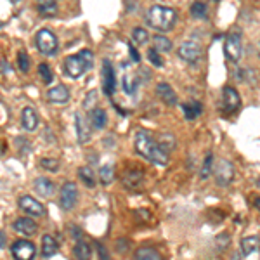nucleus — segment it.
<instances>
[{"instance_id": "bb28decb", "label": "nucleus", "mask_w": 260, "mask_h": 260, "mask_svg": "<svg viewBox=\"0 0 260 260\" xmlns=\"http://www.w3.org/2000/svg\"><path fill=\"white\" fill-rule=\"evenodd\" d=\"M78 177L83 181V184L89 186V187H94L95 186V175L92 172L91 167H80L78 168Z\"/></svg>"}, {"instance_id": "ea45409f", "label": "nucleus", "mask_w": 260, "mask_h": 260, "mask_svg": "<svg viewBox=\"0 0 260 260\" xmlns=\"http://www.w3.org/2000/svg\"><path fill=\"white\" fill-rule=\"evenodd\" d=\"M95 101H97V94H95V92L92 91L91 94H89V97L85 99V103H83V106H85V110H89V111H91L92 108L95 106Z\"/></svg>"}, {"instance_id": "2f4dec72", "label": "nucleus", "mask_w": 260, "mask_h": 260, "mask_svg": "<svg viewBox=\"0 0 260 260\" xmlns=\"http://www.w3.org/2000/svg\"><path fill=\"white\" fill-rule=\"evenodd\" d=\"M38 75H40V78H42V82L45 83V85H49V83L54 80L52 70H51V66H49L47 63H40L38 64Z\"/></svg>"}, {"instance_id": "7c9ffc66", "label": "nucleus", "mask_w": 260, "mask_h": 260, "mask_svg": "<svg viewBox=\"0 0 260 260\" xmlns=\"http://www.w3.org/2000/svg\"><path fill=\"white\" fill-rule=\"evenodd\" d=\"M206 14H208V9H206V5L203 2H200V0L193 2V5H191V16L203 19V18H206Z\"/></svg>"}, {"instance_id": "393cba45", "label": "nucleus", "mask_w": 260, "mask_h": 260, "mask_svg": "<svg viewBox=\"0 0 260 260\" xmlns=\"http://www.w3.org/2000/svg\"><path fill=\"white\" fill-rule=\"evenodd\" d=\"M182 111H184V118L189 120V122H193L196 116H200L201 114V104L196 103V101H193V103H187L182 106Z\"/></svg>"}, {"instance_id": "c85d7f7f", "label": "nucleus", "mask_w": 260, "mask_h": 260, "mask_svg": "<svg viewBox=\"0 0 260 260\" xmlns=\"http://www.w3.org/2000/svg\"><path fill=\"white\" fill-rule=\"evenodd\" d=\"M153 42H154V49L158 52H170L172 51V42H170L167 37H153Z\"/></svg>"}, {"instance_id": "79ce46f5", "label": "nucleus", "mask_w": 260, "mask_h": 260, "mask_svg": "<svg viewBox=\"0 0 260 260\" xmlns=\"http://www.w3.org/2000/svg\"><path fill=\"white\" fill-rule=\"evenodd\" d=\"M129 51H130V56H132V59H134V61L141 59V57H139V52L134 49V45H129Z\"/></svg>"}, {"instance_id": "4c0bfd02", "label": "nucleus", "mask_w": 260, "mask_h": 260, "mask_svg": "<svg viewBox=\"0 0 260 260\" xmlns=\"http://www.w3.org/2000/svg\"><path fill=\"white\" fill-rule=\"evenodd\" d=\"M40 165L45 170H51V172H56V170L59 168V162L54 160V158H43L42 162H40Z\"/></svg>"}, {"instance_id": "aec40b11", "label": "nucleus", "mask_w": 260, "mask_h": 260, "mask_svg": "<svg viewBox=\"0 0 260 260\" xmlns=\"http://www.w3.org/2000/svg\"><path fill=\"white\" fill-rule=\"evenodd\" d=\"M89 118H91V123L94 129L97 130H103L108 123V114L103 108H92L91 114H89Z\"/></svg>"}, {"instance_id": "473e14b6", "label": "nucleus", "mask_w": 260, "mask_h": 260, "mask_svg": "<svg viewBox=\"0 0 260 260\" xmlns=\"http://www.w3.org/2000/svg\"><path fill=\"white\" fill-rule=\"evenodd\" d=\"M132 40H134L135 43H139V45H144V43H148V40H149V33H148V30H144V28H135L134 32H132Z\"/></svg>"}, {"instance_id": "ddd939ff", "label": "nucleus", "mask_w": 260, "mask_h": 260, "mask_svg": "<svg viewBox=\"0 0 260 260\" xmlns=\"http://www.w3.org/2000/svg\"><path fill=\"white\" fill-rule=\"evenodd\" d=\"M47 99L51 101V103L64 104L70 101V91H68L66 85H56L47 92Z\"/></svg>"}, {"instance_id": "20e7f679", "label": "nucleus", "mask_w": 260, "mask_h": 260, "mask_svg": "<svg viewBox=\"0 0 260 260\" xmlns=\"http://www.w3.org/2000/svg\"><path fill=\"white\" fill-rule=\"evenodd\" d=\"M35 42H37L38 51L45 56H56V52L59 49V43H57L56 35L51 30H47V28H43V30H40V32L37 33Z\"/></svg>"}, {"instance_id": "7ed1b4c3", "label": "nucleus", "mask_w": 260, "mask_h": 260, "mask_svg": "<svg viewBox=\"0 0 260 260\" xmlns=\"http://www.w3.org/2000/svg\"><path fill=\"white\" fill-rule=\"evenodd\" d=\"M92 66H94V54L89 49H82L75 56H68L64 61V70L71 78H80Z\"/></svg>"}, {"instance_id": "f704fd0d", "label": "nucleus", "mask_w": 260, "mask_h": 260, "mask_svg": "<svg viewBox=\"0 0 260 260\" xmlns=\"http://www.w3.org/2000/svg\"><path fill=\"white\" fill-rule=\"evenodd\" d=\"M137 85H139V80L135 78V76H129L127 75L125 78H123V91L127 92V94H134L135 92V89H137Z\"/></svg>"}, {"instance_id": "c03bdc74", "label": "nucleus", "mask_w": 260, "mask_h": 260, "mask_svg": "<svg viewBox=\"0 0 260 260\" xmlns=\"http://www.w3.org/2000/svg\"><path fill=\"white\" fill-rule=\"evenodd\" d=\"M5 246V236L4 233H0V248H4Z\"/></svg>"}, {"instance_id": "f3484780", "label": "nucleus", "mask_w": 260, "mask_h": 260, "mask_svg": "<svg viewBox=\"0 0 260 260\" xmlns=\"http://www.w3.org/2000/svg\"><path fill=\"white\" fill-rule=\"evenodd\" d=\"M75 125L80 144H85V142L91 141V129L87 125V120L82 116V113H75Z\"/></svg>"}, {"instance_id": "37998d69", "label": "nucleus", "mask_w": 260, "mask_h": 260, "mask_svg": "<svg viewBox=\"0 0 260 260\" xmlns=\"http://www.w3.org/2000/svg\"><path fill=\"white\" fill-rule=\"evenodd\" d=\"M97 253H99V257H103V259H108V252L104 250V246H101V244H97Z\"/></svg>"}, {"instance_id": "6e6552de", "label": "nucleus", "mask_w": 260, "mask_h": 260, "mask_svg": "<svg viewBox=\"0 0 260 260\" xmlns=\"http://www.w3.org/2000/svg\"><path fill=\"white\" fill-rule=\"evenodd\" d=\"M11 252L14 259H19V260H32L37 253L35 244L32 241L28 240H16L12 243L11 246Z\"/></svg>"}, {"instance_id": "a18cd8bd", "label": "nucleus", "mask_w": 260, "mask_h": 260, "mask_svg": "<svg viewBox=\"0 0 260 260\" xmlns=\"http://www.w3.org/2000/svg\"><path fill=\"white\" fill-rule=\"evenodd\" d=\"M4 153H5V144H2V142H0V156H2Z\"/></svg>"}, {"instance_id": "f8f14e48", "label": "nucleus", "mask_w": 260, "mask_h": 260, "mask_svg": "<svg viewBox=\"0 0 260 260\" xmlns=\"http://www.w3.org/2000/svg\"><path fill=\"white\" fill-rule=\"evenodd\" d=\"M116 89V78H114V70L110 61H104L103 64V92L106 95H113Z\"/></svg>"}, {"instance_id": "a878e982", "label": "nucleus", "mask_w": 260, "mask_h": 260, "mask_svg": "<svg viewBox=\"0 0 260 260\" xmlns=\"http://www.w3.org/2000/svg\"><path fill=\"white\" fill-rule=\"evenodd\" d=\"M135 259L137 260H160L162 259V255H160L154 248L144 246V248L135 250Z\"/></svg>"}, {"instance_id": "a211bd4d", "label": "nucleus", "mask_w": 260, "mask_h": 260, "mask_svg": "<svg viewBox=\"0 0 260 260\" xmlns=\"http://www.w3.org/2000/svg\"><path fill=\"white\" fill-rule=\"evenodd\" d=\"M21 123H23L24 130L28 132H33V130L38 127V114L33 108H24L23 110V116H21Z\"/></svg>"}, {"instance_id": "de8ad7c7", "label": "nucleus", "mask_w": 260, "mask_h": 260, "mask_svg": "<svg viewBox=\"0 0 260 260\" xmlns=\"http://www.w3.org/2000/svg\"><path fill=\"white\" fill-rule=\"evenodd\" d=\"M2 26H4V23H2V21H0V28H2Z\"/></svg>"}, {"instance_id": "1a4fd4ad", "label": "nucleus", "mask_w": 260, "mask_h": 260, "mask_svg": "<svg viewBox=\"0 0 260 260\" xmlns=\"http://www.w3.org/2000/svg\"><path fill=\"white\" fill-rule=\"evenodd\" d=\"M241 106V97L234 87H224L222 91V111L225 114H231Z\"/></svg>"}, {"instance_id": "9d476101", "label": "nucleus", "mask_w": 260, "mask_h": 260, "mask_svg": "<svg viewBox=\"0 0 260 260\" xmlns=\"http://www.w3.org/2000/svg\"><path fill=\"white\" fill-rule=\"evenodd\" d=\"M234 179V167L231 162H227V160H222L221 163H219V167H217L215 170V181L219 186H222V187H225V186H229L231 182H233Z\"/></svg>"}, {"instance_id": "9b49d317", "label": "nucleus", "mask_w": 260, "mask_h": 260, "mask_svg": "<svg viewBox=\"0 0 260 260\" xmlns=\"http://www.w3.org/2000/svg\"><path fill=\"white\" fill-rule=\"evenodd\" d=\"M18 203H19V208L23 210L24 213H28V215H32V217H43L45 215V208H43V205L42 203H38L35 198L21 196Z\"/></svg>"}, {"instance_id": "e433bc0d", "label": "nucleus", "mask_w": 260, "mask_h": 260, "mask_svg": "<svg viewBox=\"0 0 260 260\" xmlns=\"http://www.w3.org/2000/svg\"><path fill=\"white\" fill-rule=\"evenodd\" d=\"M148 59L151 61V64H154V66L156 68H162L163 66V59H162V56L158 54V51L156 49H149V51H148Z\"/></svg>"}, {"instance_id": "423d86ee", "label": "nucleus", "mask_w": 260, "mask_h": 260, "mask_svg": "<svg viewBox=\"0 0 260 260\" xmlns=\"http://www.w3.org/2000/svg\"><path fill=\"white\" fill-rule=\"evenodd\" d=\"M224 54L229 61L240 63L241 56H243V43H241V37L238 35V33L227 35L225 43H224Z\"/></svg>"}, {"instance_id": "f03ea898", "label": "nucleus", "mask_w": 260, "mask_h": 260, "mask_svg": "<svg viewBox=\"0 0 260 260\" xmlns=\"http://www.w3.org/2000/svg\"><path fill=\"white\" fill-rule=\"evenodd\" d=\"M177 21V12L172 7H165V5H153L149 7L146 14V23L151 28L158 30V32H168L175 26Z\"/></svg>"}, {"instance_id": "6ab92c4d", "label": "nucleus", "mask_w": 260, "mask_h": 260, "mask_svg": "<svg viewBox=\"0 0 260 260\" xmlns=\"http://www.w3.org/2000/svg\"><path fill=\"white\" fill-rule=\"evenodd\" d=\"M142 179H144V173H142L141 170H129V172L123 175L122 182L127 189H135V187L141 186Z\"/></svg>"}, {"instance_id": "b1692460", "label": "nucleus", "mask_w": 260, "mask_h": 260, "mask_svg": "<svg viewBox=\"0 0 260 260\" xmlns=\"http://www.w3.org/2000/svg\"><path fill=\"white\" fill-rule=\"evenodd\" d=\"M156 142H158V146L162 148V149L165 151L167 154H168L170 151H173V149H175V144H177V141H175V137H173L172 134H167V132H165V134H162V135H160Z\"/></svg>"}, {"instance_id": "5701e85b", "label": "nucleus", "mask_w": 260, "mask_h": 260, "mask_svg": "<svg viewBox=\"0 0 260 260\" xmlns=\"http://www.w3.org/2000/svg\"><path fill=\"white\" fill-rule=\"evenodd\" d=\"M57 248H59V246H57V241L52 236L45 234V236L42 238V257L49 259V257L56 255V253H57Z\"/></svg>"}, {"instance_id": "c756f323", "label": "nucleus", "mask_w": 260, "mask_h": 260, "mask_svg": "<svg viewBox=\"0 0 260 260\" xmlns=\"http://www.w3.org/2000/svg\"><path fill=\"white\" fill-rule=\"evenodd\" d=\"M99 179H101V182L103 184H111V182L114 181V168L111 165H104L101 167V170H99Z\"/></svg>"}, {"instance_id": "412c9836", "label": "nucleus", "mask_w": 260, "mask_h": 260, "mask_svg": "<svg viewBox=\"0 0 260 260\" xmlns=\"http://www.w3.org/2000/svg\"><path fill=\"white\" fill-rule=\"evenodd\" d=\"M37 11L45 18H54L57 14V2L56 0H37Z\"/></svg>"}, {"instance_id": "0eeeda50", "label": "nucleus", "mask_w": 260, "mask_h": 260, "mask_svg": "<svg viewBox=\"0 0 260 260\" xmlns=\"http://www.w3.org/2000/svg\"><path fill=\"white\" fill-rule=\"evenodd\" d=\"M177 52L181 59H184L186 63L189 64H194L201 57V54H203V47L198 42H194V40H187V42L179 45Z\"/></svg>"}, {"instance_id": "dca6fc26", "label": "nucleus", "mask_w": 260, "mask_h": 260, "mask_svg": "<svg viewBox=\"0 0 260 260\" xmlns=\"http://www.w3.org/2000/svg\"><path fill=\"white\" fill-rule=\"evenodd\" d=\"M14 229H16L18 233L24 234V236H33V234L38 231V225H37V222L32 221V219L23 217V219H18V221L14 222Z\"/></svg>"}, {"instance_id": "a19ab883", "label": "nucleus", "mask_w": 260, "mask_h": 260, "mask_svg": "<svg viewBox=\"0 0 260 260\" xmlns=\"http://www.w3.org/2000/svg\"><path fill=\"white\" fill-rule=\"evenodd\" d=\"M71 236L76 238V240H82L83 234H82V231H80L78 227H71Z\"/></svg>"}, {"instance_id": "cd10ccee", "label": "nucleus", "mask_w": 260, "mask_h": 260, "mask_svg": "<svg viewBox=\"0 0 260 260\" xmlns=\"http://www.w3.org/2000/svg\"><path fill=\"white\" fill-rule=\"evenodd\" d=\"M73 253H75V257H76V259H80V260L91 259V244L85 243V241H80L78 240V243H76Z\"/></svg>"}, {"instance_id": "49530a36", "label": "nucleus", "mask_w": 260, "mask_h": 260, "mask_svg": "<svg viewBox=\"0 0 260 260\" xmlns=\"http://www.w3.org/2000/svg\"><path fill=\"white\" fill-rule=\"evenodd\" d=\"M11 2H12V4H18V2H19V0H11Z\"/></svg>"}, {"instance_id": "09e8293b", "label": "nucleus", "mask_w": 260, "mask_h": 260, "mask_svg": "<svg viewBox=\"0 0 260 260\" xmlns=\"http://www.w3.org/2000/svg\"><path fill=\"white\" fill-rule=\"evenodd\" d=\"M212 2H219V0H212Z\"/></svg>"}, {"instance_id": "58836bf2", "label": "nucleus", "mask_w": 260, "mask_h": 260, "mask_svg": "<svg viewBox=\"0 0 260 260\" xmlns=\"http://www.w3.org/2000/svg\"><path fill=\"white\" fill-rule=\"evenodd\" d=\"M229 243H231V238H229V234H225V233L219 234L215 240V244L219 250H225L229 246Z\"/></svg>"}, {"instance_id": "39448f33", "label": "nucleus", "mask_w": 260, "mask_h": 260, "mask_svg": "<svg viewBox=\"0 0 260 260\" xmlns=\"http://www.w3.org/2000/svg\"><path fill=\"white\" fill-rule=\"evenodd\" d=\"M76 201H78V189H76L75 182H64L59 193V206L66 212L75 208Z\"/></svg>"}, {"instance_id": "4468645a", "label": "nucleus", "mask_w": 260, "mask_h": 260, "mask_svg": "<svg viewBox=\"0 0 260 260\" xmlns=\"http://www.w3.org/2000/svg\"><path fill=\"white\" fill-rule=\"evenodd\" d=\"M33 189H35L40 196L49 198V196H52V194H54L56 186H54V182H52L51 179L38 177V179H35V182H33Z\"/></svg>"}, {"instance_id": "2eb2a0df", "label": "nucleus", "mask_w": 260, "mask_h": 260, "mask_svg": "<svg viewBox=\"0 0 260 260\" xmlns=\"http://www.w3.org/2000/svg\"><path fill=\"white\" fill-rule=\"evenodd\" d=\"M156 94H158V97L162 99L165 104H168V106H175V104H177V95H175V92H173V89L168 83H158Z\"/></svg>"}, {"instance_id": "f257e3e1", "label": "nucleus", "mask_w": 260, "mask_h": 260, "mask_svg": "<svg viewBox=\"0 0 260 260\" xmlns=\"http://www.w3.org/2000/svg\"><path fill=\"white\" fill-rule=\"evenodd\" d=\"M134 146H135V151H137L142 158L153 162L154 165L165 167L167 163H168V154L158 146V142L151 137L149 132H146V130H139L137 134H135Z\"/></svg>"}, {"instance_id": "c9c22d12", "label": "nucleus", "mask_w": 260, "mask_h": 260, "mask_svg": "<svg viewBox=\"0 0 260 260\" xmlns=\"http://www.w3.org/2000/svg\"><path fill=\"white\" fill-rule=\"evenodd\" d=\"M18 66L23 73H28V70H30V57L24 51L18 52Z\"/></svg>"}, {"instance_id": "4be33fe9", "label": "nucleus", "mask_w": 260, "mask_h": 260, "mask_svg": "<svg viewBox=\"0 0 260 260\" xmlns=\"http://www.w3.org/2000/svg\"><path fill=\"white\" fill-rule=\"evenodd\" d=\"M260 248V240L259 236H248L241 241V252L244 257H252L253 253H259Z\"/></svg>"}, {"instance_id": "72a5a7b5", "label": "nucleus", "mask_w": 260, "mask_h": 260, "mask_svg": "<svg viewBox=\"0 0 260 260\" xmlns=\"http://www.w3.org/2000/svg\"><path fill=\"white\" fill-rule=\"evenodd\" d=\"M212 167H213V154L208 153L205 158V162H203V167H201V172H200V177L201 179H208L212 175Z\"/></svg>"}]
</instances>
